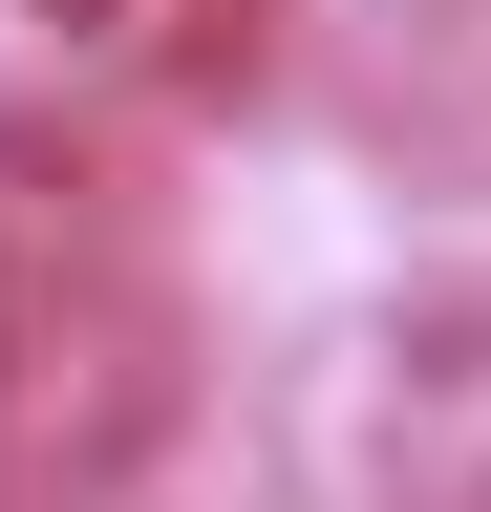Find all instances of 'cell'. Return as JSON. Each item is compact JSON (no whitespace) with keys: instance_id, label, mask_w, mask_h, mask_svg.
I'll return each mask as SVG.
<instances>
[{"instance_id":"6da1fadb","label":"cell","mask_w":491,"mask_h":512,"mask_svg":"<svg viewBox=\"0 0 491 512\" xmlns=\"http://www.w3.org/2000/svg\"><path fill=\"white\" fill-rule=\"evenodd\" d=\"M150 427H171V363H150L129 299L0 342V512H107V491L150 470Z\"/></svg>"},{"instance_id":"7a4b0ae2","label":"cell","mask_w":491,"mask_h":512,"mask_svg":"<svg viewBox=\"0 0 491 512\" xmlns=\"http://www.w3.org/2000/svg\"><path fill=\"white\" fill-rule=\"evenodd\" d=\"M342 470H363V512H491V299H427L363 342Z\"/></svg>"},{"instance_id":"3957f363","label":"cell","mask_w":491,"mask_h":512,"mask_svg":"<svg viewBox=\"0 0 491 512\" xmlns=\"http://www.w3.org/2000/svg\"><path fill=\"white\" fill-rule=\"evenodd\" d=\"M86 256H107V214H86V150L0 107V342H43V320H86V299H107Z\"/></svg>"}]
</instances>
